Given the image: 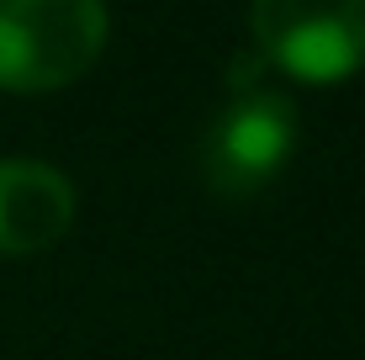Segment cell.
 Masks as SVG:
<instances>
[{
	"label": "cell",
	"instance_id": "obj_1",
	"mask_svg": "<svg viewBox=\"0 0 365 360\" xmlns=\"http://www.w3.org/2000/svg\"><path fill=\"white\" fill-rule=\"evenodd\" d=\"M270 74L275 69L259 53L238 58L228 80V101L201 138V175L228 202L259 196L297 154V138H302L297 106L281 85H270Z\"/></svg>",
	"mask_w": 365,
	"mask_h": 360
},
{
	"label": "cell",
	"instance_id": "obj_2",
	"mask_svg": "<svg viewBox=\"0 0 365 360\" xmlns=\"http://www.w3.org/2000/svg\"><path fill=\"white\" fill-rule=\"evenodd\" d=\"M106 0H0V91H64L101 58Z\"/></svg>",
	"mask_w": 365,
	"mask_h": 360
},
{
	"label": "cell",
	"instance_id": "obj_3",
	"mask_svg": "<svg viewBox=\"0 0 365 360\" xmlns=\"http://www.w3.org/2000/svg\"><path fill=\"white\" fill-rule=\"evenodd\" d=\"M249 27L275 74L334 85L365 69V0H255Z\"/></svg>",
	"mask_w": 365,
	"mask_h": 360
},
{
	"label": "cell",
	"instance_id": "obj_4",
	"mask_svg": "<svg viewBox=\"0 0 365 360\" xmlns=\"http://www.w3.org/2000/svg\"><path fill=\"white\" fill-rule=\"evenodd\" d=\"M74 222V185L43 159H0V254H48Z\"/></svg>",
	"mask_w": 365,
	"mask_h": 360
}]
</instances>
